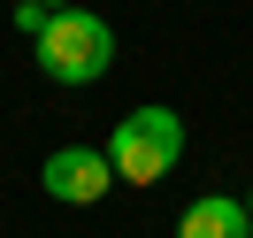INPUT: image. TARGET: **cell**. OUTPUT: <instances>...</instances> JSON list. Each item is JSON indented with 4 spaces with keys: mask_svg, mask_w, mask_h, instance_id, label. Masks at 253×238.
<instances>
[{
    "mask_svg": "<svg viewBox=\"0 0 253 238\" xmlns=\"http://www.w3.org/2000/svg\"><path fill=\"white\" fill-rule=\"evenodd\" d=\"M31 47H39V69H46L54 85H77V93L115 69V31L92 16V8H54V23L31 39Z\"/></svg>",
    "mask_w": 253,
    "mask_h": 238,
    "instance_id": "6da1fadb",
    "label": "cell"
},
{
    "mask_svg": "<svg viewBox=\"0 0 253 238\" xmlns=\"http://www.w3.org/2000/svg\"><path fill=\"white\" fill-rule=\"evenodd\" d=\"M108 161L123 185H161V177L184 161V115L176 108H130L108 131Z\"/></svg>",
    "mask_w": 253,
    "mask_h": 238,
    "instance_id": "7a4b0ae2",
    "label": "cell"
},
{
    "mask_svg": "<svg viewBox=\"0 0 253 238\" xmlns=\"http://www.w3.org/2000/svg\"><path fill=\"white\" fill-rule=\"evenodd\" d=\"M39 185H46V192H54L62 207H92V200H108V192L123 185V177H115L108 146H62V154H46Z\"/></svg>",
    "mask_w": 253,
    "mask_h": 238,
    "instance_id": "3957f363",
    "label": "cell"
},
{
    "mask_svg": "<svg viewBox=\"0 0 253 238\" xmlns=\"http://www.w3.org/2000/svg\"><path fill=\"white\" fill-rule=\"evenodd\" d=\"M176 238H253V207H246V200H222V192H207V200L184 207Z\"/></svg>",
    "mask_w": 253,
    "mask_h": 238,
    "instance_id": "277c9868",
    "label": "cell"
},
{
    "mask_svg": "<svg viewBox=\"0 0 253 238\" xmlns=\"http://www.w3.org/2000/svg\"><path fill=\"white\" fill-rule=\"evenodd\" d=\"M46 23H54V8H46V0H16V31H23V39H39Z\"/></svg>",
    "mask_w": 253,
    "mask_h": 238,
    "instance_id": "5b68a950",
    "label": "cell"
},
{
    "mask_svg": "<svg viewBox=\"0 0 253 238\" xmlns=\"http://www.w3.org/2000/svg\"><path fill=\"white\" fill-rule=\"evenodd\" d=\"M46 8H77V0H46Z\"/></svg>",
    "mask_w": 253,
    "mask_h": 238,
    "instance_id": "8992f818",
    "label": "cell"
},
{
    "mask_svg": "<svg viewBox=\"0 0 253 238\" xmlns=\"http://www.w3.org/2000/svg\"><path fill=\"white\" fill-rule=\"evenodd\" d=\"M246 207H253V192H246Z\"/></svg>",
    "mask_w": 253,
    "mask_h": 238,
    "instance_id": "52a82bcc",
    "label": "cell"
}]
</instances>
